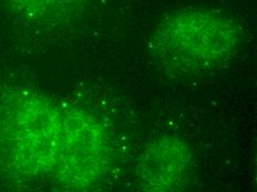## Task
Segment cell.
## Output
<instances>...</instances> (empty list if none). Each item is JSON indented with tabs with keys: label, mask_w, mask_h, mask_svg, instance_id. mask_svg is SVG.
Here are the masks:
<instances>
[{
	"label": "cell",
	"mask_w": 257,
	"mask_h": 192,
	"mask_svg": "<svg viewBox=\"0 0 257 192\" xmlns=\"http://www.w3.org/2000/svg\"><path fill=\"white\" fill-rule=\"evenodd\" d=\"M193 156L189 142L176 135H164L150 142L136 169L139 189L151 192L183 189L191 172Z\"/></svg>",
	"instance_id": "277c9868"
},
{
	"label": "cell",
	"mask_w": 257,
	"mask_h": 192,
	"mask_svg": "<svg viewBox=\"0 0 257 192\" xmlns=\"http://www.w3.org/2000/svg\"><path fill=\"white\" fill-rule=\"evenodd\" d=\"M239 44V28L226 15L208 8H184L155 27L150 53L167 73L192 77L228 61Z\"/></svg>",
	"instance_id": "6da1fadb"
},
{
	"label": "cell",
	"mask_w": 257,
	"mask_h": 192,
	"mask_svg": "<svg viewBox=\"0 0 257 192\" xmlns=\"http://www.w3.org/2000/svg\"><path fill=\"white\" fill-rule=\"evenodd\" d=\"M9 7L20 18L35 24L59 25L81 14L89 0H7Z\"/></svg>",
	"instance_id": "5b68a950"
},
{
	"label": "cell",
	"mask_w": 257,
	"mask_h": 192,
	"mask_svg": "<svg viewBox=\"0 0 257 192\" xmlns=\"http://www.w3.org/2000/svg\"><path fill=\"white\" fill-rule=\"evenodd\" d=\"M63 140L53 177L70 190H90L110 169V146L101 122L91 114L64 107Z\"/></svg>",
	"instance_id": "3957f363"
},
{
	"label": "cell",
	"mask_w": 257,
	"mask_h": 192,
	"mask_svg": "<svg viewBox=\"0 0 257 192\" xmlns=\"http://www.w3.org/2000/svg\"><path fill=\"white\" fill-rule=\"evenodd\" d=\"M64 107L32 90H13L0 103V150L17 171L53 175L63 140Z\"/></svg>",
	"instance_id": "7a4b0ae2"
}]
</instances>
